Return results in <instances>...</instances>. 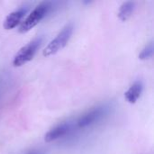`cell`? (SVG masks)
Instances as JSON below:
<instances>
[{"label":"cell","instance_id":"cell-1","mask_svg":"<svg viewBox=\"0 0 154 154\" xmlns=\"http://www.w3.org/2000/svg\"><path fill=\"white\" fill-rule=\"evenodd\" d=\"M51 7L52 5L51 2H42L39 4L22 22L19 27V32L21 33H24L31 31L42 20H43L46 17V15L50 13Z\"/></svg>","mask_w":154,"mask_h":154},{"label":"cell","instance_id":"cell-2","mask_svg":"<svg viewBox=\"0 0 154 154\" xmlns=\"http://www.w3.org/2000/svg\"><path fill=\"white\" fill-rule=\"evenodd\" d=\"M74 26L73 23H69L64 26V28L58 33V35L50 42V43L43 50V56L49 57L56 54L58 51L62 50L69 42L72 33H73Z\"/></svg>","mask_w":154,"mask_h":154},{"label":"cell","instance_id":"cell-3","mask_svg":"<svg viewBox=\"0 0 154 154\" xmlns=\"http://www.w3.org/2000/svg\"><path fill=\"white\" fill-rule=\"evenodd\" d=\"M42 42V37L39 36L30 42H28L26 45L23 46L17 53L14 55L13 60V64L14 67H21L24 65L25 63L29 62L32 60L35 53L37 52L41 43Z\"/></svg>","mask_w":154,"mask_h":154},{"label":"cell","instance_id":"cell-4","mask_svg":"<svg viewBox=\"0 0 154 154\" xmlns=\"http://www.w3.org/2000/svg\"><path fill=\"white\" fill-rule=\"evenodd\" d=\"M107 112L106 106H97L84 114L77 122L79 128H85L99 121Z\"/></svg>","mask_w":154,"mask_h":154},{"label":"cell","instance_id":"cell-5","mask_svg":"<svg viewBox=\"0 0 154 154\" xmlns=\"http://www.w3.org/2000/svg\"><path fill=\"white\" fill-rule=\"evenodd\" d=\"M71 130V125L69 123H62L52 129H51L44 136V141L46 143H51L56 141L65 135H67Z\"/></svg>","mask_w":154,"mask_h":154},{"label":"cell","instance_id":"cell-6","mask_svg":"<svg viewBox=\"0 0 154 154\" xmlns=\"http://www.w3.org/2000/svg\"><path fill=\"white\" fill-rule=\"evenodd\" d=\"M26 11H27V9H25V8H19V9L10 13L5 17V22H4L5 29L11 30V29H14V27H16L21 23L23 18L24 17Z\"/></svg>","mask_w":154,"mask_h":154},{"label":"cell","instance_id":"cell-7","mask_svg":"<svg viewBox=\"0 0 154 154\" xmlns=\"http://www.w3.org/2000/svg\"><path fill=\"white\" fill-rule=\"evenodd\" d=\"M143 90V82L141 80H137L125 93V97L130 104H135L136 101L141 97Z\"/></svg>","mask_w":154,"mask_h":154},{"label":"cell","instance_id":"cell-8","mask_svg":"<svg viewBox=\"0 0 154 154\" xmlns=\"http://www.w3.org/2000/svg\"><path fill=\"white\" fill-rule=\"evenodd\" d=\"M134 7H135V3L134 2H132V1H126L125 3H123V5L120 6V9H119V12H118V17L121 21L123 22H125L127 21L134 10Z\"/></svg>","mask_w":154,"mask_h":154},{"label":"cell","instance_id":"cell-9","mask_svg":"<svg viewBox=\"0 0 154 154\" xmlns=\"http://www.w3.org/2000/svg\"><path fill=\"white\" fill-rule=\"evenodd\" d=\"M154 51V47H153V42H149L143 49V51H141V53L139 54V59L140 60H148L150 59L151 57H152Z\"/></svg>","mask_w":154,"mask_h":154},{"label":"cell","instance_id":"cell-10","mask_svg":"<svg viewBox=\"0 0 154 154\" xmlns=\"http://www.w3.org/2000/svg\"><path fill=\"white\" fill-rule=\"evenodd\" d=\"M27 154H43L42 152H38V151H32V152H30Z\"/></svg>","mask_w":154,"mask_h":154}]
</instances>
